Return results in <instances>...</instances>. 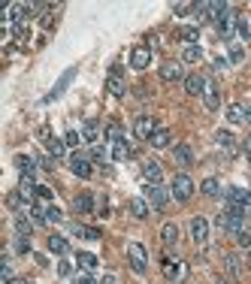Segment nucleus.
Returning a JSON list of instances; mask_svg holds the SVG:
<instances>
[{
    "label": "nucleus",
    "mask_w": 251,
    "mask_h": 284,
    "mask_svg": "<svg viewBox=\"0 0 251 284\" xmlns=\"http://www.w3.org/2000/svg\"><path fill=\"white\" fill-rule=\"evenodd\" d=\"M106 91L112 94V97H124L127 94V85H124V79H121V67L115 64L112 70H109V79H106Z\"/></svg>",
    "instance_id": "obj_5"
},
{
    "label": "nucleus",
    "mask_w": 251,
    "mask_h": 284,
    "mask_svg": "<svg viewBox=\"0 0 251 284\" xmlns=\"http://www.w3.org/2000/svg\"><path fill=\"white\" fill-rule=\"evenodd\" d=\"M15 230H18V236H24V239H27V236L34 233V224H30L24 215H15Z\"/></svg>",
    "instance_id": "obj_32"
},
{
    "label": "nucleus",
    "mask_w": 251,
    "mask_h": 284,
    "mask_svg": "<svg viewBox=\"0 0 251 284\" xmlns=\"http://www.w3.org/2000/svg\"><path fill=\"white\" fill-rule=\"evenodd\" d=\"M236 242H239L242 248H251V230H242V233L236 236Z\"/></svg>",
    "instance_id": "obj_42"
},
{
    "label": "nucleus",
    "mask_w": 251,
    "mask_h": 284,
    "mask_svg": "<svg viewBox=\"0 0 251 284\" xmlns=\"http://www.w3.org/2000/svg\"><path fill=\"white\" fill-rule=\"evenodd\" d=\"M185 91H188L191 97H203V91H206V79L197 76V73L188 76V79H185Z\"/></svg>",
    "instance_id": "obj_16"
},
{
    "label": "nucleus",
    "mask_w": 251,
    "mask_h": 284,
    "mask_svg": "<svg viewBox=\"0 0 251 284\" xmlns=\"http://www.w3.org/2000/svg\"><path fill=\"white\" fill-rule=\"evenodd\" d=\"M164 275H167L170 281H182V278L188 275V266H185L182 260H173V257H164Z\"/></svg>",
    "instance_id": "obj_8"
},
{
    "label": "nucleus",
    "mask_w": 251,
    "mask_h": 284,
    "mask_svg": "<svg viewBox=\"0 0 251 284\" xmlns=\"http://www.w3.org/2000/svg\"><path fill=\"white\" fill-rule=\"evenodd\" d=\"M15 167L21 170V175H30V172H34V157H24V154H18V157H15Z\"/></svg>",
    "instance_id": "obj_34"
},
{
    "label": "nucleus",
    "mask_w": 251,
    "mask_h": 284,
    "mask_svg": "<svg viewBox=\"0 0 251 284\" xmlns=\"http://www.w3.org/2000/svg\"><path fill=\"white\" fill-rule=\"evenodd\" d=\"M170 139H173V136H170V130H164V127H158V133H154V136H151L148 142H151L154 148H167V145H170Z\"/></svg>",
    "instance_id": "obj_28"
},
{
    "label": "nucleus",
    "mask_w": 251,
    "mask_h": 284,
    "mask_svg": "<svg viewBox=\"0 0 251 284\" xmlns=\"http://www.w3.org/2000/svg\"><path fill=\"white\" fill-rule=\"evenodd\" d=\"M91 161H97V164H103V161H106V151H103L100 145H94V148H91Z\"/></svg>",
    "instance_id": "obj_41"
},
{
    "label": "nucleus",
    "mask_w": 251,
    "mask_h": 284,
    "mask_svg": "<svg viewBox=\"0 0 251 284\" xmlns=\"http://www.w3.org/2000/svg\"><path fill=\"white\" fill-rule=\"evenodd\" d=\"M215 139H218V145H221V148H224V151H230V154H233V151H236V142H233V136H230V133H227V130H221V133H218V136H215Z\"/></svg>",
    "instance_id": "obj_30"
},
{
    "label": "nucleus",
    "mask_w": 251,
    "mask_h": 284,
    "mask_svg": "<svg viewBox=\"0 0 251 284\" xmlns=\"http://www.w3.org/2000/svg\"><path fill=\"white\" fill-rule=\"evenodd\" d=\"M227 203H233V206H245L251 209V194L245 187H227Z\"/></svg>",
    "instance_id": "obj_13"
},
{
    "label": "nucleus",
    "mask_w": 251,
    "mask_h": 284,
    "mask_svg": "<svg viewBox=\"0 0 251 284\" xmlns=\"http://www.w3.org/2000/svg\"><path fill=\"white\" fill-rule=\"evenodd\" d=\"M200 191H203L206 197H221V181H218V178H206V181L200 184Z\"/></svg>",
    "instance_id": "obj_29"
},
{
    "label": "nucleus",
    "mask_w": 251,
    "mask_h": 284,
    "mask_svg": "<svg viewBox=\"0 0 251 284\" xmlns=\"http://www.w3.org/2000/svg\"><path fill=\"white\" fill-rule=\"evenodd\" d=\"M70 170L76 172L79 178H88V175H91V164H88V157H82V154H73V157H70Z\"/></svg>",
    "instance_id": "obj_17"
},
{
    "label": "nucleus",
    "mask_w": 251,
    "mask_h": 284,
    "mask_svg": "<svg viewBox=\"0 0 251 284\" xmlns=\"http://www.w3.org/2000/svg\"><path fill=\"white\" fill-rule=\"evenodd\" d=\"M215 24H218V34H221L224 40H230V37H233V27L239 24V15H236V12H233V9H230L227 3H224V9L218 12V18H215Z\"/></svg>",
    "instance_id": "obj_1"
},
{
    "label": "nucleus",
    "mask_w": 251,
    "mask_h": 284,
    "mask_svg": "<svg viewBox=\"0 0 251 284\" xmlns=\"http://www.w3.org/2000/svg\"><path fill=\"white\" fill-rule=\"evenodd\" d=\"M173 154H176V164H179V167H191V164H194V151H191V145H185V142L176 145Z\"/></svg>",
    "instance_id": "obj_22"
},
{
    "label": "nucleus",
    "mask_w": 251,
    "mask_h": 284,
    "mask_svg": "<svg viewBox=\"0 0 251 284\" xmlns=\"http://www.w3.org/2000/svg\"><path fill=\"white\" fill-rule=\"evenodd\" d=\"M18 251H21V254H27V251H30V242H27L24 236H18Z\"/></svg>",
    "instance_id": "obj_46"
},
{
    "label": "nucleus",
    "mask_w": 251,
    "mask_h": 284,
    "mask_svg": "<svg viewBox=\"0 0 251 284\" xmlns=\"http://www.w3.org/2000/svg\"><path fill=\"white\" fill-rule=\"evenodd\" d=\"M245 266H248V269H251V251H248V257H245Z\"/></svg>",
    "instance_id": "obj_54"
},
{
    "label": "nucleus",
    "mask_w": 251,
    "mask_h": 284,
    "mask_svg": "<svg viewBox=\"0 0 251 284\" xmlns=\"http://www.w3.org/2000/svg\"><path fill=\"white\" fill-rule=\"evenodd\" d=\"M224 266H227V272H230L233 278H239V275L245 272V263H242L239 254H227V257H224Z\"/></svg>",
    "instance_id": "obj_18"
},
{
    "label": "nucleus",
    "mask_w": 251,
    "mask_h": 284,
    "mask_svg": "<svg viewBox=\"0 0 251 284\" xmlns=\"http://www.w3.org/2000/svg\"><path fill=\"white\" fill-rule=\"evenodd\" d=\"M151 64V49L148 46H133V52H130V67L133 70H145Z\"/></svg>",
    "instance_id": "obj_10"
},
{
    "label": "nucleus",
    "mask_w": 251,
    "mask_h": 284,
    "mask_svg": "<svg viewBox=\"0 0 251 284\" xmlns=\"http://www.w3.org/2000/svg\"><path fill=\"white\" fill-rule=\"evenodd\" d=\"M76 260H79V266H82V269H97V257H94V254H88V251H82Z\"/></svg>",
    "instance_id": "obj_35"
},
{
    "label": "nucleus",
    "mask_w": 251,
    "mask_h": 284,
    "mask_svg": "<svg viewBox=\"0 0 251 284\" xmlns=\"http://www.w3.org/2000/svg\"><path fill=\"white\" fill-rule=\"evenodd\" d=\"M191 239L197 242V245H203L206 239H209V221L206 218H191Z\"/></svg>",
    "instance_id": "obj_12"
},
{
    "label": "nucleus",
    "mask_w": 251,
    "mask_h": 284,
    "mask_svg": "<svg viewBox=\"0 0 251 284\" xmlns=\"http://www.w3.org/2000/svg\"><path fill=\"white\" fill-rule=\"evenodd\" d=\"M227 121H230V124H245V106H242V103L227 106Z\"/></svg>",
    "instance_id": "obj_26"
},
{
    "label": "nucleus",
    "mask_w": 251,
    "mask_h": 284,
    "mask_svg": "<svg viewBox=\"0 0 251 284\" xmlns=\"http://www.w3.org/2000/svg\"><path fill=\"white\" fill-rule=\"evenodd\" d=\"M221 9H224V3H194V15H197V21H215Z\"/></svg>",
    "instance_id": "obj_7"
},
{
    "label": "nucleus",
    "mask_w": 251,
    "mask_h": 284,
    "mask_svg": "<svg viewBox=\"0 0 251 284\" xmlns=\"http://www.w3.org/2000/svg\"><path fill=\"white\" fill-rule=\"evenodd\" d=\"M49 251L52 254H67L70 251V242L64 236H49Z\"/></svg>",
    "instance_id": "obj_27"
},
{
    "label": "nucleus",
    "mask_w": 251,
    "mask_h": 284,
    "mask_svg": "<svg viewBox=\"0 0 251 284\" xmlns=\"http://www.w3.org/2000/svg\"><path fill=\"white\" fill-rule=\"evenodd\" d=\"M215 284H230L227 278H215Z\"/></svg>",
    "instance_id": "obj_53"
},
{
    "label": "nucleus",
    "mask_w": 251,
    "mask_h": 284,
    "mask_svg": "<svg viewBox=\"0 0 251 284\" xmlns=\"http://www.w3.org/2000/svg\"><path fill=\"white\" fill-rule=\"evenodd\" d=\"M58 272H61V275H70V263H67V260H64V263H58Z\"/></svg>",
    "instance_id": "obj_48"
},
{
    "label": "nucleus",
    "mask_w": 251,
    "mask_h": 284,
    "mask_svg": "<svg viewBox=\"0 0 251 284\" xmlns=\"http://www.w3.org/2000/svg\"><path fill=\"white\" fill-rule=\"evenodd\" d=\"M173 12H176V15H185V12H194V3H176V6H173Z\"/></svg>",
    "instance_id": "obj_44"
},
{
    "label": "nucleus",
    "mask_w": 251,
    "mask_h": 284,
    "mask_svg": "<svg viewBox=\"0 0 251 284\" xmlns=\"http://www.w3.org/2000/svg\"><path fill=\"white\" fill-rule=\"evenodd\" d=\"M64 142H67V145H79V142H82V133H79V130H67Z\"/></svg>",
    "instance_id": "obj_39"
},
{
    "label": "nucleus",
    "mask_w": 251,
    "mask_h": 284,
    "mask_svg": "<svg viewBox=\"0 0 251 284\" xmlns=\"http://www.w3.org/2000/svg\"><path fill=\"white\" fill-rule=\"evenodd\" d=\"M245 151H248V157H251V136L245 139Z\"/></svg>",
    "instance_id": "obj_52"
},
{
    "label": "nucleus",
    "mask_w": 251,
    "mask_h": 284,
    "mask_svg": "<svg viewBox=\"0 0 251 284\" xmlns=\"http://www.w3.org/2000/svg\"><path fill=\"white\" fill-rule=\"evenodd\" d=\"M106 136H109V142H121V139H124V130H121L118 124H109V127H106Z\"/></svg>",
    "instance_id": "obj_37"
},
{
    "label": "nucleus",
    "mask_w": 251,
    "mask_h": 284,
    "mask_svg": "<svg viewBox=\"0 0 251 284\" xmlns=\"http://www.w3.org/2000/svg\"><path fill=\"white\" fill-rule=\"evenodd\" d=\"M145 200L151 203V209H164L167 200H170V191L161 187V184H145Z\"/></svg>",
    "instance_id": "obj_6"
},
{
    "label": "nucleus",
    "mask_w": 251,
    "mask_h": 284,
    "mask_svg": "<svg viewBox=\"0 0 251 284\" xmlns=\"http://www.w3.org/2000/svg\"><path fill=\"white\" fill-rule=\"evenodd\" d=\"M161 79H164V82H185L188 76H185L182 64H173V60H167V64L161 67Z\"/></svg>",
    "instance_id": "obj_11"
},
{
    "label": "nucleus",
    "mask_w": 251,
    "mask_h": 284,
    "mask_svg": "<svg viewBox=\"0 0 251 284\" xmlns=\"http://www.w3.org/2000/svg\"><path fill=\"white\" fill-rule=\"evenodd\" d=\"M130 212H133V218H148V200H142V197H133L130 200Z\"/></svg>",
    "instance_id": "obj_24"
},
{
    "label": "nucleus",
    "mask_w": 251,
    "mask_h": 284,
    "mask_svg": "<svg viewBox=\"0 0 251 284\" xmlns=\"http://www.w3.org/2000/svg\"><path fill=\"white\" fill-rule=\"evenodd\" d=\"M203 103H206V109H218L221 106V94H218V85H212V82H206V91H203Z\"/></svg>",
    "instance_id": "obj_15"
},
{
    "label": "nucleus",
    "mask_w": 251,
    "mask_h": 284,
    "mask_svg": "<svg viewBox=\"0 0 251 284\" xmlns=\"http://www.w3.org/2000/svg\"><path fill=\"white\" fill-rule=\"evenodd\" d=\"M37 197H40V200H52V191H49L46 184H37Z\"/></svg>",
    "instance_id": "obj_45"
},
{
    "label": "nucleus",
    "mask_w": 251,
    "mask_h": 284,
    "mask_svg": "<svg viewBox=\"0 0 251 284\" xmlns=\"http://www.w3.org/2000/svg\"><path fill=\"white\" fill-rule=\"evenodd\" d=\"M43 142H46V148H49V154H52V157H61V154H64V145H67V142L55 139L49 130H43Z\"/></svg>",
    "instance_id": "obj_19"
},
{
    "label": "nucleus",
    "mask_w": 251,
    "mask_h": 284,
    "mask_svg": "<svg viewBox=\"0 0 251 284\" xmlns=\"http://www.w3.org/2000/svg\"><path fill=\"white\" fill-rule=\"evenodd\" d=\"M200 57H203V49H200V46H188L185 55H182V60H185V64H197Z\"/></svg>",
    "instance_id": "obj_36"
},
{
    "label": "nucleus",
    "mask_w": 251,
    "mask_h": 284,
    "mask_svg": "<svg viewBox=\"0 0 251 284\" xmlns=\"http://www.w3.org/2000/svg\"><path fill=\"white\" fill-rule=\"evenodd\" d=\"M242 106H245V121L251 124V103H242Z\"/></svg>",
    "instance_id": "obj_49"
},
{
    "label": "nucleus",
    "mask_w": 251,
    "mask_h": 284,
    "mask_svg": "<svg viewBox=\"0 0 251 284\" xmlns=\"http://www.w3.org/2000/svg\"><path fill=\"white\" fill-rule=\"evenodd\" d=\"M161 242L164 245H179V224H173V221L164 224L161 227Z\"/></svg>",
    "instance_id": "obj_21"
},
{
    "label": "nucleus",
    "mask_w": 251,
    "mask_h": 284,
    "mask_svg": "<svg viewBox=\"0 0 251 284\" xmlns=\"http://www.w3.org/2000/svg\"><path fill=\"white\" fill-rule=\"evenodd\" d=\"M73 233L76 236H82V239H100V230H94V227H82V224H73Z\"/></svg>",
    "instance_id": "obj_33"
},
{
    "label": "nucleus",
    "mask_w": 251,
    "mask_h": 284,
    "mask_svg": "<svg viewBox=\"0 0 251 284\" xmlns=\"http://www.w3.org/2000/svg\"><path fill=\"white\" fill-rule=\"evenodd\" d=\"M127 260H130L133 272H139V275L148 269V251H145L139 242H130V245H127Z\"/></svg>",
    "instance_id": "obj_2"
},
{
    "label": "nucleus",
    "mask_w": 251,
    "mask_h": 284,
    "mask_svg": "<svg viewBox=\"0 0 251 284\" xmlns=\"http://www.w3.org/2000/svg\"><path fill=\"white\" fill-rule=\"evenodd\" d=\"M46 221H52V224H61V221H64V212L58 209V206H49V209H46Z\"/></svg>",
    "instance_id": "obj_38"
},
{
    "label": "nucleus",
    "mask_w": 251,
    "mask_h": 284,
    "mask_svg": "<svg viewBox=\"0 0 251 284\" xmlns=\"http://www.w3.org/2000/svg\"><path fill=\"white\" fill-rule=\"evenodd\" d=\"M9 284H30V281H24V278H12Z\"/></svg>",
    "instance_id": "obj_51"
},
{
    "label": "nucleus",
    "mask_w": 251,
    "mask_h": 284,
    "mask_svg": "<svg viewBox=\"0 0 251 284\" xmlns=\"http://www.w3.org/2000/svg\"><path fill=\"white\" fill-rule=\"evenodd\" d=\"M97 136H100V124H97L94 118H88V121H85V127H82V139H88V142H94V145H97Z\"/></svg>",
    "instance_id": "obj_23"
},
{
    "label": "nucleus",
    "mask_w": 251,
    "mask_h": 284,
    "mask_svg": "<svg viewBox=\"0 0 251 284\" xmlns=\"http://www.w3.org/2000/svg\"><path fill=\"white\" fill-rule=\"evenodd\" d=\"M142 175H145V181H148V184H161L164 170H161V164H158V161H145V164H142Z\"/></svg>",
    "instance_id": "obj_14"
},
{
    "label": "nucleus",
    "mask_w": 251,
    "mask_h": 284,
    "mask_svg": "<svg viewBox=\"0 0 251 284\" xmlns=\"http://www.w3.org/2000/svg\"><path fill=\"white\" fill-rule=\"evenodd\" d=\"M100 284H115V278H112V275H106V278H103Z\"/></svg>",
    "instance_id": "obj_50"
},
{
    "label": "nucleus",
    "mask_w": 251,
    "mask_h": 284,
    "mask_svg": "<svg viewBox=\"0 0 251 284\" xmlns=\"http://www.w3.org/2000/svg\"><path fill=\"white\" fill-rule=\"evenodd\" d=\"M230 60H233V64L242 60V49H239V43H230Z\"/></svg>",
    "instance_id": "obj_40"
},
{
    "label": "nucleus",
    "mask_w": 251,
    "mask_h": 284,
    "mask_svg": "<svg viewBox=\"0 0 251 284\" xmlns=\"http://www.w3.org/2000/svg\"><path fill=\"white\" fill-rule=\"evenodd\" d=\"M176 37L185 40V43H197V40H200V27H197V24H185V27L176 30Z\"/></svg>",
    "instance_id": "obj_25"
},
{
    "label": "nucleus",
    "mask_w": 251,
    "mask_h": 284,
    "mask_svg": "<svg viewBox=\"0 0 251 284\" xmlns=\"http://www.w3.org/2000/svg\"><path fill=\"white\" fill-rule=\"evenodd\" d=\"M73 209H76L79 215H91V212H94V200H91V194H79V197L73 200Z\"/></svg>",
    "instance_id": "obj_20"
},
{
    "label": "nucleus",
    "mask_w": 251,
    "mask_h": 284,
    "mask_svg": "<svg viewBox=\"0 0 251 284\" xmlns=\"http://www.w3.org/2000/svg\"><path fill=\"white\" fill-rule=\"evenodd\" d=\"M73 79H76V67H70V70L64 73L61 79H58V85H55V88H52V91H49V94L43 97V103H52V100H58V97H61L64 91H67V85H70Z\"/></svg>",
    "instance_id": "obj_9"
},
{
    "label": "nucleus",
    "mask_w": 251,
    "mask_h": 284,
    "mask_svg": "<svg viewBox=\"0 0 251 284\" xmlns=\"http://www.w3.org/2000/svg\"><path fill=\"white\" fill-rule=\"evenodd\" d=\"M130 157V148H127V142H112V161H127Z\"/></svg>",
    "instance_id": "obj_31"
},
{
    "label": "nucleus",
    "mask_w": 251,
    "mask_h": 284,
    "mask_svg": "<svg viewBox=\"0 0 251 284\" xmlns=\"http://www.w3.org/2000/svg\"><path fill=\"white\" fill-rule=\"evenodd\" d=\"M133 133H136V139H151V136L158 133L154 118H151V115H139V118L133 121Z\"/></svg>",
    "instance_id": "obj_4"
},
{
    "label": "nucleus",
    "mask_w": 251,
    "mask_h": 284,
    "mask_svg": "<svg viewBox=\"0 0 251 284\" xmlns=\"http://www.w3.org/2000/svg\"><path fill=\"white\" fill-rule=\"evenodd\" d=\"M76 284H100V281H94L91 275H79V278H76Z\"/></svg>",
    "instance_id": "obj_47"
},
{
    "label": "nucleus",
    "mask_w": 251,
    "mask_h": 284,
    "mask_svg": "<svg viewBox=\"0 0 251 284\" xmlns=\"http://www.w3.org/2000/svg\"><path fill=\"white\" fill-rule=\"evenodd\" d=\"M236 30H239V37H242V40H248L251 27H248V21H245V18H239V24H236Z\"/></svg>",
    "instance_id": "obj_43"
},
{
    "label": "nucleus",
    "mask_w": 251,
    "mask_h": 284,
    "mask_svg": "<svg viewBox=\"0 0 251 284\" xmlns=\"http://www.w3.org/2000/svg\"><path fill=\"white\" fill-rule=\"evenodd\" d=\"M191 194H194V181H191L185 172H179V175L173 178V197H176L179 203H188Z\"/></svg>",
    "instance_id": "obj_3"
}]
</instances>
